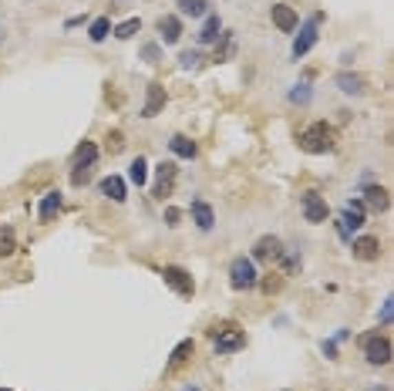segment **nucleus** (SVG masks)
Wrapping results in <instances>:
<instances>
[{"mask_svg": "<svg viewBox=\"0 0 394 391\" xmlns=\"http://www.w3.org/2000/svg\"><path fill=\"white\" fill-rule=\"evenodd\" d=\"M209 337L216 344V355H233V351H242L246 348V334L236 321H222V324L209 327Z\"/></svg>", "mask_w": 394, "mask_h": 391, "instance_id": "f257e3e1", "label": "nucleus"}, {"mask_svg": "<svg viewBox=\"0 0 394 391\" xmlns=\"http://www.w3.org/2000/svg\"><path fill=\"white\" fill-rule=\"evenodd\" d=\"M300 142H303V149H307V152L324 156V152H333V142H337V138H333V129L327 125V122H313L310 129L303 131Z\"/></svg>", "mask_w": 394, "mask_h": 391, "instance_id": "f03ea898", "label": "nucleus"}, {"mask_svg": "<svg viewBox=\"0 0 394 391\" xmlns=\"http://www.w3.org/2000/svg\"><path fill=\"white\" fill-rule=\"evenodd\" d=\"M229 284H233V290H253L260 284L256 263L249 260V257H236V260L229 263Z\"/></svg>", "mask_w": 394, "mask_h": 391, "instance_id": "7ed1b4c3", "label": "nucleus"}, {"mask_svg": "<svg viewBox=\"0 0 394 391\" xmlns=\"http://www.w3.org/2000/svg\"><path fill=\"white\" fill-rule=\"evenodd\" d=\"M361 348H364V358L371 361V364H377V368L391 361V341L384 334H367V337H361Z\"/></svg>", "mask_w": 394, "mask_h": 391, "instance_id": "20e7f679", "label": "nucleus"}, {"mask_svg": "<svg viewBox=\"0 0 394 391\" xmlns=\"http://www.w3.org/2000/svg\"><path fill=\"white\" fill-rule=\"evenodd\" d=\"M364 213H367V209H364L361 199H351V202L344 206V213L337 216V229H340V236H344V240L364 226Z\"/></svg>", "mask_w": 394, "mask_h": 391, "instance_id": "39448f33", "label": "nucleus"}, {"mask_svg": "<svg viewBox=\"0 0 394 391\" xmlns=\"http://www.w3.org/2000/svg\"><path fill=\"white\" fill-rule=\"evenodd\" d=\"M176 176H179V169L176 162H162L155 169V186H152V196L155 199H169L172 189H176Z\"/></svg>", "mask_w": 394, "mask_h": 391, "instance_id": "423d86ee", "label": "nucleus"}, {"mask_svg": "<svg viewBox=\"0 0 394 391\" xmlns=\"http://www.w3.org/2000/svg\"><path fill=\"white\" fill-rule=\"evenodd\" d=\"M162 277H165V284L179 293V297H192V293H196V280H192V273L182 270V266H165Z\"/></svg>", "mask_w": 394, "mask_h": 391, "instance_id": "0eeeda50", "label": "nucleus"}, {"mask_svg": "<svg viewBox=\"0 0 394 391\" xmlns=\"http://www.w3.org/2000/svg\"><path fill=\"white\" fill-rule=\"evenodd\" d=\"M165 105H169L165 85L152 81L149 92H145V105H142V118H155V115H162V108H165Z\"/></svg>", "mask_w": 394, "mask_h": 391, "instance_id": "6e6552de", "label": "nucleus"}, {"mask_svg": "<svg viewBox=\"0 0 394 391\" xmlns=\"http://www.w3.org/2000/svg\"><path fill=\"white\" fill-rule=\"evenodd\" d=\"M364 209H374V213H388L391 209V196L384 186H377V182H367L364 186Z\"/></svg>", "mask_w": 394, "mask_h": 391, "instance_id": "1a4fd4ad", "label": "nucleus"}, {"mask_svg": "<svg viewBox=\"0 0 394 391\" xmlns=\"http://www.w3.org/2000/svg\"><path fill=\"white\" fill-rule=\"evenodd\" d=\"M303 216H307V223H324L331 216V206L324 202L320 193H307L303 196Z\"/></svg>", "mask_w": 394, "mask_h": 391, "instance_id": "9d476101", "label": "nucleus"}, {"mask_svg": "<svg viewBox=\"0 0 394 391\" xmlns=\"http://www.w3.org/2000/svg\"><path fill=\"white\" fill-rule=\"evenodd\" d=\"M280 253H283V243H280L276 236H260V240L253 243V260H260V263L280 260Z\"/></svg>", "mask_w": 394, "mask_h": 391, "instance_id": "9b49d317", "label": "nucleus"}, {"mask_svg": "<svg viewBox=\"0 0 394 391\" xmlns=\"http://www.w3.org/2000/svg\"><path fill=\"white\" fill-rule=\"evenodd\" d=\"M61 209H64V196H61L58 189H51V193L41 196V202H37V220H41V223H51Z\"/></svg>", "mask_w": 394, "mask_h": 391, "instance_id": "f8f14e48", "label": "nucleus"}, {"mask_svg": "<svg viewBox=\"0 0 394 391\" xmlns=\"http://www.w3.org/2000/svg\"><path fill=\"white\" fill-rule=\"evenodd\" d=\"M270 21H273V28H276V31H283V34H293L297 28H300V21H297L293 7H287V3H276V7H273Z\"/></svg>", "mask_w": 394, "mask_h": 391, "instance_id": "ddd939ff", "label": "nucleus"}, {"mask_svg": "<svg viewBox=\"0 0 394 391\" xmlns=\"http://www.w3.org/2000/svg\"><path fill=\"white\" fill-rule=\"evenodd\" d=\"M333 85H337L344 95H364V92H367V78L357 74V71H337Z\"/></svg>", "mask_w": 394, "mask_h": 391, "instance_id": "4468645a", "label": "nucleus"}, {"mask_svg": "<svg viewBox=\"0 0 394 391\" xmlns=\"http://www.w3.org/2000/svg\"><path fill=\"white\" fill-rule=\"evenodd\" d=\"M351 250H354V260L371 263L381 257V240H377V236H357V240L351 243Z\"/></svg>", "mask_w": 394, "mask_h": 391, "instance_id": "2eb2a0df", "label": "nucleus"}, {"mask_svg": "<svg viewBox=\"0 0 394 391\" xmlns=\"http://www.w3.org/2000/svg\"><path fill=\"white\" fill-rule=\"evenodd\" d=\"M317 21H307L300 28V34H297V41H293V58H307L310 54V47L317 44Z\"/></svg>", "mask_w": 394, "mask_h": 391, "instance_id": "dca6fc26", "label": "nucleus"}, {"mask_svg": "<svg viewBox=\"0 0 394 391\" xmlns=\"http://www.w3.org/2000/svg\"><path fill=\"white\" fill-rule=\"evenodd\" d=\"M98 156H101L98 142H81V145L74 149V156H71V169H94Z\"/></svg>", "mask_w": 394, "mask_h": 391, "instance_id": "f3484780", "label": "nucleus"}, {"mask_svg": "<svg viewBox=\"0 0 394 391\" xmlns=\"http://www.w3.org/2000/svg\"><path fill=\"white\" fill-rule=\"evenodd\" d=\"M192 220H196V226L203 229V233H209L212 226H216V213H212L209 202H203V199H192Z\"/></svg>", "mask_w": 394, "mask_h": 391, "instance_id": "a211bd4d", "label": "nucleus"}, {"mask_svg": "<svg viewBox=\"0 0 394 391\" xmlns=\"http://www.w3.org/2000/svg\"><path fill=\"white\" fill-rule=\"evenodd\" d=\"M101 196H108L112 202H125L128 199V182L121 176H105L101 179Z\"/></svg>", "mask_w": 394, "mask_h": 391, "instance_id": "6ab92c4d", "label": "nucleus"}, {"mask_svg": "<svg viewBox=\"0 0 394 391\" xmlns=\"http://www.w3.org/2000/svg\"><path fill=\"white\" fill-rule=\"evenodd\" d=\"M155 28H158V34H162V41H165V44H176V41L182 37V21L176 17V14L158 17V24H155Z\"/></svg>", "mask_w": 394, "mask_h": 391, "instance_id": "aec40b11", "label": "nucleus"}, {"mask_svg": "<svg viewBox=\"0 0 394 391\" xmlns=\"http://www.w3.org/2000/svg\"><path fill=\"white\" fill-rule=\"evenodd\" d=\"M219 34H222V21H219L216 14H206V21H203V28L196 34V41H199V44H216Z\"/></svg>", "mask_w": 394, "mask_h": 391, "instance_id": "412c9836", "label": "nucleus"}, {"mask_svg": "<svg viewBox=\"0 0 394 391\" xmlns=\"http://www.w3.org/2000/svg\"><path fill=\"white\" fill-rule=\"evenodd\" d=\"M169 149H172V156H176V159H196V156H199V145H196L189 135H172Z\"/></svg>", "mask_w": 394, "mask_h": 391, "instance_id": "4be33fe9", "label": "nucleus"}, {"mask_svg": "<svg viewBox=\"0 0 394 391\" xmlns=\"http://www.w3.org/2000/svg\"><path fill=\"white\" fill-rule=\"evenodd\" d=\"M233 51H236V44H233V31H222V34H219V41H216L212 61H226V58H229Z\"/></svg>", "mask_w": 394, "mask_h": 391, "instance_id": "5701e85b", "label": "nucleus"}, {"mask_svg": "<svg viewBox=\"0 0 394 391\" xmlns=\"http://www.w3.org/2000/svg\"><path fill=\"white\" fill-rule=\"evenodd\" d=\"M192 351H196V341H189V337L179 341V348H176V351H172V358H169V368H182L185 361L192 358Z\"/></svg>", "mask_w": 394, "mask_h": 391, "instance_id": "b1692460", "label": "nucleus"}, {"mask_svg": "<svg viewBox=\"0 0 394 391\" xmlns=\"http://www.w3.org/2000/svg\"><path fill=\"white\" fill-rule=\"evenodd\" d=\"M176 7H179V14H185V17H206L209 14V3L206 0H179Z\"/></svg>", "mask_w": 394, "mask_h": 391, "instance_id": "393cba45", "label": "nucleus"}, {"mask_svg": "<svg viewBox=\"0 0 394 391\" xmlns=\"http://www.w3.org/2000/svg\"><path fill=\"white\" fill-rule=\"evenodd\" d=\"M14 250H17V233L10 223H3L0 226V257H10Z\"/></svg>", "mask_w": 394, "mask_h": 391, "instance_id": "a878e982", "label": "nucleus"}, {"mask_svg": "<svg viewBox=\"0 0 394 391\" xmlns=\"http://www.w3.org/2000/svg\"><path fill=\"white\" fill-rule=\"evenodd\" d=\"M108 34H112V21H108V17H94V21H91L88 37L94 41V44H101V41H105Z\"/></svg>", "mask_w": 394, "mask_h": 391, "instance_id": "bb28decb", "label": "nucleus"}, {"mask_svg": "<svg viewBox=\"0 0 394 391\" xmlns=\"http://www.w3.org/2000/svg\"><path fill=\"white\" fill-rule=\"evenodd\" d=\"M138 31H142V21H138V17H128V21H121L118 28H112V34H115L118 41H128V37H135Z\"/></svg>", "mask_w": 394, "mask_h": 391, "instance_id": "cd10ccee", "label": "nucleus"}, {"mask_svg": "<svg viewBox=\"0 0 394 391\" xmlns=\"http://www.w3.org/2000/svg\"><path fill=\"white\" fill-rule=\"evenodd\" d=\"M149 165H145V159H135L132 162V169H128V179L135 182V186H145V179H149V172H145Z\"/></svg>", "mask_w": 394, "mask_h": 391, "instance_id": "c85d7f7f", "label": "nucleus"}, {"mask_svg": "<svg viewBox=\"0 0 394 391\" xmlns=\"http://www.w3.org/2000/svg\"><path fill=\"white\" fill-rule=\"evenodd\" d=\"M310 98H313V88H310L307 81H300V85L290 92V101H293V105H310Z\"/></svg>", "mask_w": 394, "mask_h": 391, "instance_id": "c756f323", "label": "nucleus"}, {"mask_svg": "<svg viewBox=\"0 0 394 391\" xmlns=\"http://www.w3.org/2000/svg\"><path fill=\"white\" fill-rule=\"evenodd\" d=\"M138 58H142V61H149V65H158V61H162V47H158V44H142Z\"/></svg>", "mask_w": 394, "mask_h": 391, "instance_id": "7c9ffc66", "label": "nucleus"}, {"mask_svg": "<svg viewBox=\"0 0 394 391\" xmlns=\"http://www.w3.org/2000/svg\"><path fill=\"white\" fill-rule=\"evenodd\" d=\"M287 263H283V273H297L300 270V250H283Z\"/></svg>", "mask_w": 394, "mask_h": 391, "instance_id": "2f4dec72", "label": "nucleus"}, {"mask_svg": "<svg viewBox=\"0 0 394 391\" xmlns=\"http://www.w3.org/2000/svg\"><path fill=\"white\" fill-rule=\"evenodd\" d=\"M256 287H263L267 293H276L280 287H283V277H280V273H270V277H267V280H260Z\"/></svg>", "mask_w": 394, "mask_h": 391, "instance_id": "473e14b6", "label": "nucleus"}, {"mask_svg": "<svg viewBox=\"0 0 394 391\" xmlns=\"http://www.w3.org/2000/svg\"><path fill=\"white\" fill-rule=\"evenodd\" d=\"M179 223H182V209H179V206H169V209H165V226L176 229Z\"/></svg>", "mask_w": 394, "mask_h": 391, "instance_id": "72a5a7b5", "label": "nucleus"}, {"mask_svg": "<svg viewBox=\"0 0 394 391\" xmlns=\"http://www.w3.org/2000/svg\"><path fill=\"white\" fill-rule=\"evenodd\" d=\"M88 179H91V169H74V176H71L74 186H88Z\"/></svg>", "mask_w": 394, "mask_h": 391, "instance_id": "f704fd0d", "label": "nucleus"}, {"mask_svg": "<svg viewBox=\"0 0 394 391\" xmlns=\"http://www.w3.org/2000/svg\"><path fill=\"white\" fill-rule=\"evenodd\" d=\"M179 61H182V67H196L199 61H203V58H199V51H185Z\"/></svg>", "mask_w": 394, "mask_h": 391, "instance_id": "c9c22d12", "label": "nucleus"}, {"mask_svg": "<svg viewBox=\"0 0 394 391\" xmlns=\"http://www.w3.org/2000/svg\"><path fill=\"white\" fill-rule=\"evenodd\" d=\"M108 142H112V145H108L112 152H118V149H125V135H121V131H112V135H108Z\"/></svg>", "mask_w": 394, "mask_h": 391, "instance_id": "e433bc0d", "label": "nucleus"}, {"mask_svg": "<svg viewBox=\"0 0 394 391\" xmlns=\"http://www.w3.org/2000/svg\"><path fill=\"white\" fill-rule=\"evenodd\" d=\"M324 355L331 361H337V341H324Z\"/></svg>", "mask_w": 394, "mask_h": 391, "instance_id": "4c0bfd02", "label": "nucleus"}, {"mask_svg": "<svg viewBox=\"0 0 394 391\" xmlns=\"http://www.w3.org/2000/svg\"><path fill=\"white\" fill-rule=\"evenodd\" d=\"M391 314H394V300L388 297V300H384V307H381V321H388Z\"/></svg>", "mask_w": 394, "mask_h": 391, "instance_id": "58836bf2", "label": "nucleus"}, {"mask_svg": "<svg viewBox=\"0 0 394 391\" xmlns=\"http://www.w3.org/2000/svg\"><path fill=\"white\" fill-rule=\"evenodd\" d=\"M185 391H199V388H185Z\"/></svg>", "mask_w": 394, "mask_h": 391, "instance_id": "ea45409f", "label": "nucleus"}, {"mask_svg": "<svg viewBox=\"0 0 394 391\" xmlns=\"http://www.w3.org/2000/svg\"><path fill=\"white\" fill-rule=\"evenodd\" d=\"M0 391H10V388H0Z\"/></svg>", "mask_w": 394, "mask_h": 391, "instance_id": "a19ab883", "label": "nucleus"}]
</instances>
